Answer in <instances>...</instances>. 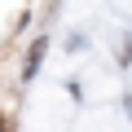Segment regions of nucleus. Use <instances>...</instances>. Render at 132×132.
I'll use <instances>...</instances> for the list:
<instances>
[]
</instances>
